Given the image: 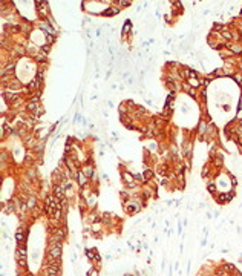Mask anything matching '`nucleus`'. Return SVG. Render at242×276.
<instances>
[{
	"label": "nucleus",
	"mask_w": 242,
	"mask_h": 276,
	"mask_svg": "<svg viewBox=\"0 0 242 276\" xmlns=\"http://www.w3.org/2000/svg\"><path fill=\"white\" fill-rule=\"evenodd\" d=\"M38 86H40V80L36 78V80H32V81L29 83V91H31V89H38Z\"/></svg>",
	"instance_id": "obj_10"
},
{
	"label": "nucleus",
	"mask_w": 242,
	"mask_h": 276,
	"mask_svg": "<svg viewBox=\"0 0 242 276\" xmlns=\"http://www.w3.org/2000/svg\"><path fill=\"white\" fill-rule=\"evenodd\" d=\"M54 195H55L58 200H63V198H64V187L55 184V187H54Z\"/></svg>",
	"instance_id": "obj_3"
},
{
	"label": "nucleus",
	"mask_w": 242,
	"mask_h": 276,
	"mask_svg": "<svg viewBox=\"0 0 242 276\" xmlns=\"http://www.w3.org/2000/svg\"><path fill=\"white\" fill-rule=\"evenodd\" d=\"M207 129H208L207 123H205V121H201V123H199V126H198V132H199L201 135H204L205 132H207Z\"/></svg>",
	"instance_id": "obj_7"
},
{
	"label": "nucleus",
	"mask_w": 242,
	"mask_h": 276,
	"mask_svg": "<svg viewBox=\"0 0 242 276\" xmlns=\"http://www.w3.org/2000/svg\"><path fill=\"white\" fill-rule=\"evenodd\" d=\"M34 206H36V200H34V198L28 200V207H34Z\"/></svg>",
	"instance_id": "obj_18"
},
{
	"label": "nucleus",
	"mask_w": 242,
	"mask_h": 276,
	"mask_svg": "<svg viewBox=\"0 0 242 276\" xmlns=\"http://www.w3.org/2000/svg\"><path fill=\"white\" fill-rule=\"evenodd\" d=\"M49 48H51V45H45V46H43V52L46 54V52L49 51Z\"/></svg>",
	"instance_id": "obj_22"
},
{
	"label": "nucleus",
	"mask_w": 242,
	"mask_h": 276,
	"mask_svg": "<svg viewBox=\"0 0 242 276\" xmlns=\"http://www.w3.org/2000/svg\"><path fill=\"white\" fill-rule=\"evenodd\" d=\"M45 58H46V55H45V52L41 51V52H40V54L37 55V60H38V61H43Z\"/></svg>",
	"instance_id": "obj_17"
},
{
	"label": "nucleus",
	"mask_w": 242,
	"mask_h": 276,
	"mask_svg": "<svg viewBox=\"0 0 242 276\" xmlns=\"http://www.w3.org/2000/svg\"><path fill=\"white\" fill-rule=\"evenodd\" d=\"M233 78H235V81H236L238 85H242V74H235Z\"/></svg>",
	"instance_id": "obj_12"
},
{
	"label": "nucleus",
	"mask_w": 242,
	"mask_h": 276,
	"mask_svg": "<svg viewBox=\"0 0 242 276\" xmlns=\"http://www.w3.org/2000/svg\"><path fill=\"white\" fill-rule=\"evenodd\" d=\"M83 173H84L88 178H91V177L93 175V169L91 167V166H86V167H84V170H83Z\"/></svg>",
	"instance_id": "obj_9"
},
{
	"label": "nucleus",
	"mask_w": 242,
	"mask_h": 276,
	"mask_svg": "<svg viewBox=\"0 0 242 276\" xmlns=\"http://www.w3.org/2000/svg\"><path fill=\"white\" fill-rule=\"evenodd\" d=\"M93 252H95V250H92V252H91V250H86V256L89 258V259H95V253H93Z\"/></svg>",
	"instance_id": "obj_15"
},
{
	"label": "nucleus",
	"mask_w": 242,
	"mask_h": 276,
	"mask_svg": "<svg viewBox=\"0 0 242 276\" xmlns=\"http://www.w3.org/2000/svg\"><path fill=\"white\" fill-rule=\"evenodd\" d=\"M208 170H210V167H208V166H204V169H202V173H201V177H202V178H205V177L208 175Z\"/></svg>",
	"instance_id": "obj_14"
},
{
	"label": "nucleus",
	"mask_w": 242,
	"mask_h": 276,
	"mask_svg": "<svg viewBox=\"0 0 242 276\" xmlns=\"http://www.w3.org/2000/svg\"><path fill=\"white\" fill-rule=\"evenodd\" d=\"M188 86L193 88V89H195V88H199V86H201V81H199L198 78H188Z\"/></svg>",
	"instance_id": "obj_6"
},
{
	"label": "nucleus",
	"mask_w": 242,
	"mask_h": 276,
	"mask_svg": "<svg viewBox=\"0 0 242 276\" xmlns=\"http://www.w3.org/2000/svg\"><path fill=\"white\" fill-rule=\"evenodd\" d=\"M75 175H77V181H78V184H80L81 187H83L84 184L88 183V177H86V175H84V173H83L81 170H78V172H77Z\"/></svg>",
	"instance_id": "obj_4"
},
{
	"label": "nucleus",
	"mask_w": 242,
	"mask_h": 276,
	"mask_svg": "<svg viewBox=\"0 0 242 276\" xmlns=\"http://www.w3.org/2000/svg\"><path fill=\"white\" fill-rule=\"evenodd\" d=\"M221 36H222L225 40H231V38H233V34H231V31H228V29H225L224 32H221Z\"/></svg>",
	"instance_id": "obj_11"
},
{
	"label": "nucleus",
	"mask_w": 242,
	"mask_h": 276,
	"mask_svg": "<svg viewBox=\"0 0 242 276\" xmlns=\"http://www.w3.org/2000/svg\"><path fill=\"white\" fill-rule=\"evenodd\" d=\"M225 46L231 51V54H241L242 52V46L239 43H227Z\"/></svg>",
	"instance_id": "obj_2"
},
{
	"label": "nucleus",
	"mask_w": 242,
	"mask_h": 276,
	"mask_svg": "<svg viewBox=\"0 0 242 276\" xmlns=\"http://www.w3.org/2000/svg\"><path fill=\"white\" fill-rule=\"evenodd\" d=\"M233 196H235V192H221L219 195H216V201L219 202V204H227V202H230L233 200Z\"/></svg>",
	"instance_id": "obj_1"
},
{
	"label": "nucleus",
	"mask_w": 242,
	"mask_h": 276,
	"mask_svg": "<svg viewBox=\"0 0 242 276\" xmlns=\"http://www.w3.org/2000/svg\"><path fill=\"white\" fill-rule=\"evenodd\" d=\"M242 109V95H241V100H239V106H238V110Z\"/></svg>",
	"instance_id": "obj_23"
},
{
	"label": "nucleus",
	"mask_w": 242,
	"mask_h": 276,
	"mask_svg": "<svg viewBox=\"0 0 242 276\" xmlns=\"http://www.w3.org/2000/svg\"><path fill=\"white\" fill-rule=\"evenodd\" d=\"M16 241H17V244H19V245H25V235H23L21 227H20V229H17V233H16Z\"/></svg>",
	"instance_id": "obj_5"
},
{
	"label": "nucleus",
	"mask_w": 242,
	"mask_h": 276,
	"mask_svg": "<svg viewBox=\"0 0 242 276\" xmlns=\"http://www.w3.org/2000/svg\"><path fill=\"white\" fill-rule=\"evenodd\" d=\"M150 177H152V170H146V172H144V181L150 180Z\"/></svg>",
	"instance_id": "obj_16"
},
{
	"label": "nucleus",
	"mask_w": 242,
	"mask_h": 276,
	"mask_svg": "<svg viewBox=\"0 0 242 276\" xmlns=\"http://www.w3.org/2000/svg\"><path fill=\"white\" fill-rule=\"evenodd\" d=\"M208 192H210V193H213V195L216 193V186H215V184L211 183V181L208 183Z\"/></svg>",
	"instance_id": "obj_13"
},
{
	"label": "nucleus",
	"mask_w": 242,
	"mask_h": 276,
	"mask_svg": "<svg viewBox=\"0 0 242 276\" xmlns=\"http://www.w3.org/2000/svg\"><path fill=\"white\" fill-rule=\"evenodd\" d=\"M118 5H121V6H129L130 2H124V0H121V2H118Z\"/></svg>",
	"instance_id": "obj_20"
},
{
	"label": "nucleus",
	"mask_w": 242,
	"mask_h": 276,
	"mask_svg": "<svg viewBox=\"0 0 242 276\" xmlns=\"http://www.w3.org/2000/svg\"><path fill=\"white\" fill-rule=\"evenodd\" d=\"M129 31H130V23L127 22V23L124 25V32H129Z\"/></svg>",
	"instance_id": "obj_21"
},
{
	"label": "nucleus",
	"mask_w": 242,
	"mask_h": 276,
	"mask_svg": "<svg viewBox=\"0 0 242 276\" xmlns=\"http://www.w3.org/2000/svg\"><path fill=\"white\" fill-rule=\"evenodd\" d=\"M40 28H43V29L48 32V36H52V34L55 32V31H54V29H52L49 25H46V23H40Z\"/></svg>",
	"instance_id": "obj_8"
},
{
	"label": "nucleus",
	"mask_w": 242,
	"mask_h": 276,
	"mask_svg": "<svg viewBox=\"0 0 242 276\" xmlns=\"http://www.w3.org/2000/svg\"><path fill=\"white\" fill-rule=\"evenodd\" d=\"M89 276H98V270H97V269H92V270L89 272Z\"/></svg>",
	"instance_id": "obj_19"
}]
</instances>
